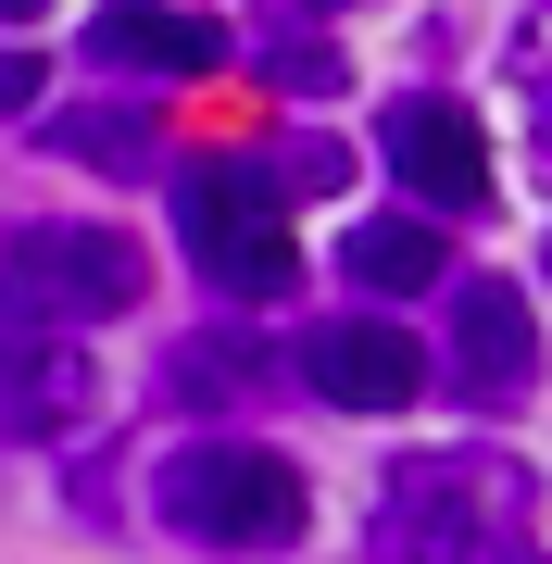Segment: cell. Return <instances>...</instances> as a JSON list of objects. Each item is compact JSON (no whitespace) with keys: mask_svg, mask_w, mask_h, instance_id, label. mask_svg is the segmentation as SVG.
I'll use <instances>...</instances> for the list:
<instances>
[{"mask_svg":"<svg viewBox=\"0 0 552 564\" xmlns=\"http://www.w3.org/2000/svg\"><path fill=\"white\" fill-rule=\"evenodd\" d=\"M377 552L389 564H552L540 552V477L490 440L402 452L377 477Z\"/></svg>","mask_w":552,"mask_h":564,"instance_id":"1","label":"cell"},{"mask_svg":"<svg viewBox=\"0 0 552 564\" xmlns=\"http://www.w3.org/2000/svg\"><path fill=\"white\" fill-rule=\"evenodd\" d=\"M289 163L264 151H188L176 163V251L214 302H289L302 289V226H289Z\"/></svg>","mask_w":552,"mask_h":564,"instance_id":"2","label":"cell"},{"mask_svg":"<svg viewBox=\"0 0 552 564\" xmlns=\"http://www.w3.org/2000/svg\"><path fill=\"white\" fill-rule=\"evenodd\" d=\"M151 514L176 527L188 552H289L314 527V489H302V464L264 452V440H188L164 452V477H151Z\"/></svg>","mask_w":552,"mask_h":564,"instance_id":"3","label":"cell"},{"mask_svg":"<svg viewBox=\"0 0 552 564\" xmlns=\"http://www.w3.org/2000/svg\"><path fill=\"white\" fill-rule=\"evenodd\" d=\"M13 302L25 314H51V326H113V314H139V289H151V251L126 239V226H88V214H39V226H13Z\"/></svg>","mask_w":552,"mask_h":564,"instance_id":"4","label":"cell"},{"mask_svg":"<svg viewBox=\"0 0 552 564\" xmlns=\"http://www.w3.org/2000/svg\"><path fill=\"white\" fill-rule=\"evenodd\" d=\"M377 163L402 176V202H427V214H490V139H477V113L452 101V88H402V101L377 113Z\"/></svg>","mask_w":552,"mask_h":564,"instance_id":"5","label":"cell"},{"mask_svg":"<svg viewBox=\"0 0 552 564\" xmlns=\"http://www.w3.org/2000/svg\"><path fill=\"white\" fill-rule=\"evenodd\" d=\"M101 414V377H88L76 326L51 314H0V440H76V426Z\"/></svg>","mask_w":552,"mask_h":564,"instance_id":"6","label":"cell"},{"mask_svg":"<svg viewBox=\"0 0 552 564\" xmlns=\"http://www.w3.org/2000/svg\"><path fill=\"white\" fill-rule=\"evenodd\" d=\"M302 377L327 389V414H402L427 389V339L389 326V314H327L302 339Z\"/></svg>","mask_w":552,"mask_h":564,"instance_id":"7","label":"cell"},{"mask_svg":"<svg viewBox=\"0 0 552 564\" xmlns=\"http://www.w3.org/2000/svg\"><path fill=\"white\" fill-rule=\"evenodd\" d=\"M540 377V326L515 276H452V389L465 402H515Z\"/></svg>","mask_w":552,"mask_h":564,"instance_id":"8","label":"cell"},{"mask_svg":"<svg viewBox=\"0 0 552 564\" xmlns=\"http://www.w3.org/2000/svg\"><path fill=\"white\" fill-rule=\"evenodd\" d=\"M88 63H113V76H214L226 25L176 13V0H113V13H88Z\"/></svg>","mask_w":552,"mask_h":564,"instance_id":"9","label":"cell"},{"mask_svg":"<svg viewBox=\"0 0 552 564\" xmlns=\"http://www.w3.org/2000/svg\"><path fill=\"white\" fill-rule=\"evenodd\" d=\"M164 402L176 414H264L277 402V351L251 326H202V339L164 351Z\"/></svg>","mask_w":552,"mask_h":564,"instance_id":"10","label":"cell"},{"mask_svg":"<svg viewBox=\"0 0 552 564\" xmlns=\"http://www.w3.org/2000/svg\"><path fill=\"white\" fill-rule=\"evenodd\" d=\"M440 226L452 214H427V202H414V214H365L339 239V276L377 289V302H427V289H452V239H440Z\"/></svg>","mask_w":552,"mask_h":564,"instance_id":"11","label":"cell"},{"mask_svg":"<svg viewBox=\"0 0 552 564\" xmlns=\"http://www.w3.org/2000/svg\"><path fill=\"white\" fill-rule=\"evenodd\" d=\"M502 76H515V101H528V139L552 151V0H528V25L502 39Z\"/></svg>","mask_w":552,"mask_h":564,"instance_id":"12","label":"cell"},{"mask_svg":"<svg viewBox=\"0 0 552 564\" xmlns=\"http://www.w3.org/2000/svg\"><path fill=\"white\" fill-rule=\"evenodd\" d=\"M51 151L101 163V176H139V163H151V126H139V113H63V126H51Z\"/></svg>","mask_w":552,"mask_h":564,"instance_id":"13","label":"cell"},{"mask_svg":"<svg viewBox=\"0 0 552 564\" xmlns=\"http://www.w3.org/2000/svg\"><path fill=\"white\" fill-rule=\"evenodd\" d=\"M264 76L289 88V101H327V88H339V39H277Z\"/></svg>","mask_w":552,"mask_h":564,"instance_id":"14","label":"cell"},{"mask_svg":"<svg viewBox=\"0 0 552 564\" xmlns=\"http://www.w3.org/2000/svg\"><path fill=\"white\" fill-rule=\"evenodd\" d=\"M277 163H289V176H302V188H339V176H351V151L327 139V126H302V139H289Z\"/></svg>","mask_w":552,"mask_h":564,"instance_id":"15","label":"cell"},{"mask_svg":"<svg viewBox=\"0 0 552 564\" xmlns=\"http://www.w3.org/2000/svg\"><path fill=\"white\" fill-rule=\"evenodd\" d=\"M39 101V51H0V113H25Z\"/></svg>","mask_w":552,"mask_h":564,"instance_id":"16","label":"cell"},{"mask_svg":"<svg viewBox=\"0 0 552 564\" xmlns=\"http://www.w3.org/2000/svg\"><path fill=\"white\" fill-rule=\"evenodd\" d=\"M264 13H339V0H264Z\"/></svg>","mask_w":552,"mask_h":564,"instance_id":"17","label":"cell"},{"mask_svg":"<svg viewBox=\"0 0 552 564\" xmlns=\"http://www.w3.org/2000/svg\"><path fill=\"white\" fill-rule=\"evenodd\" d=\"M25 13H51V0H0V25H25Z\"/></svg>","mask_w":552,"mask_h":564,"instance_id":"18","label":"cell"},{"mask_svg":"<svg viewBox=\"0 0 552 564\" xmlns=\"http://www.w3.org/2000/svg\"><path fill=\"white\" fill-rule=\"evenodd\" d=\"M540 276H552V239H540Z\"/></svg>","mask_w":552,"mask_h":564,"instance_id":"19","label":"cell"}]
</instances>
